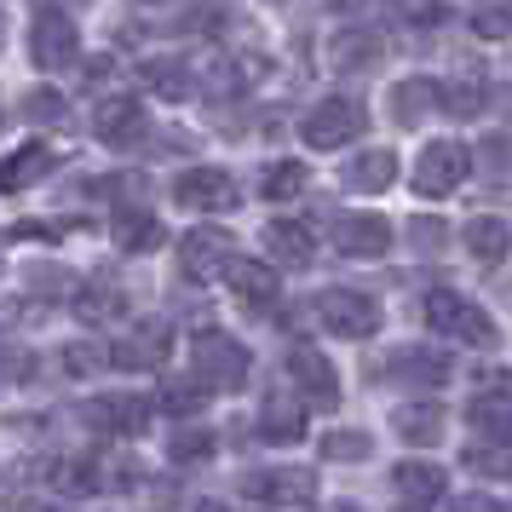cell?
Returning <instances> with one entry per match:
<instances>
[{"label":"cell","instance_id":"484cf974","mask_svg":"<svg viewBox=\"0 0 512 512\" xmlns=\"http://www.w3.org/2000/svg\"><path fill=\"white\" fill-rule=\"evenodd\" d=\"M121 311H127V294H121L116 282L93 277L87 288H75V317L81 323H116Z\"/></svg>","mask_w":512,"mask_h":512},{"label":"cell","instance_id":"681fc988","mask_svg":"<svg viewBox=\"0 0 512 512\" xmlns=\"http://www.w3.org/2000/svg\"><path fill=\"white\" fill-rule=\"evenodd\" d=\"M41 6H81V0H41Z\"/></svg>","mask_w":512,"mask_h":512},{"label":"cell","instance_id":"7bdbcfd3","mask_svg":"<svg viewBox=\"0 0 512 512\" xmlns=\"http://www.w3.org/2000/svg\"><path fill=\"white\" fill-rule=\"evenodd\" d=\"M52 236H64L58 225H41V219H18L12 231H6V242H52Z\"/></svg>","mask_w":512,"mask_h":512},{"label":"cell","instance_id":"e0dca14e","mask_svg":"<svg viewBox=\"0 0 512 512\" xmlns=\"http://www.w3.org/2000/svg\"><path fill=\"white\" fill-rule=\"evenodd\" d=\"M52 167H58V150H47V144H18L12 156H0V196H18V190L41 185Z\"/></svg>","mask_w":512,"mask_h":512},{"label":"cell","instance_id":"836d02e7","mask_svg":"<svg viewBox=\"0 0 512 512\" xmlns=\"http://www.w3.org/2000/svg\"><path fill=\"white\" fill-rule=\"evenodd\" d=\"M87 196H116L121 208H139L144 202V173H104L87 185Z\"/></svg>","mask_w":512,"mask_h":512},{"label":"cell","instance_id":"d6a6232c","mask_svg":"<svg viewBox=\"0 0 512 512\" xmlns=\"http://www.w3.org/2000/svg\"><path fill=\"white\" fill-rule=\"evenodd\" d=\"M472 29H478L484 41H507L512 35V0H478V6H472Z\"/></svg>","mask_w":512,"mask_h":512},{"label":"cell","instance_id":"603a6c76","mask_svg":"<svg viewBox=\"0 0 512 512\" xmlns=\"http://www.w3.org/2000/svg\"><path fill=\"white\" fill-rule=\"evenodd\" d=\"M392 432L415 449H432L443 438V409L438 403H403V409H392Z\"/></svg>","mask_w":512,"mask_h":512},{"label":"cell","instance_id":"ba28073f","mask_svg":"<svg viewBox=\"0 0 512 512\" xmlns=\"http://www.w3.org/2000/svg\"><path fill=\"white\" fill-rule=\"evenodd\" d=\"M242 495L259 501V507H311L317 478L305 466H265V472H248L242 478Z\"/></svg>","mask_w":512,"mask_h":512},{"label":"cell","instance_id":"8992f818","mask_svg":"<svg viewBox=\"0 0 512 512\" xmlns=\"http://www.w3.org/2000/svg\"><path fill=\"white\" fill-rule=\"evenodd\" d=\"M466 167H472V156H466V144L455 139H432L426 150H420V162H415V190L420 196H455V190L466 185Z\"/></svg>","mask_w":512,"mask_h":512},{"label":"cell","instance_id":"74e56055","mask_svg":"<svg viewBox=\"0 0 512 512\" xmlns=\"http://www.w3.org/2000/svg\"><path fill=\"white\" fill-rule=\"evenodd\" d=\"M438 104L449 110V116H478L489 98H484V87H478V81H455V87H438Z\"/></svg>","mask_w":512,"mask_h":512},{"label":"cell","instance_id":"5bb4252c","mask_svg":"<svg viewBox=\"0 0 512 512\" xmlns=\"http://www.w3.org/2000/svg\"><path fill=\"white\" fill-rule=\"evenodd\" d=\"M334 248L346 259H380L392 248V225L380 213H340L334 219Z\"/></svg>","mask_w":512,"mask_h":512},{"label":"cell","instance_id":"d4e9b609","mask_svg":"<svg viewBox=\"0 0 512 512\" xmlns=\"http://www.w3.org/2000/svg\"><path fill=\"white\" fill-rule=\"evenodd\" d=\"M392 484H397V495H403V501L432 507V501L443 495V466H432V461H397L392 466Z\"/></svg>","mask_w":512,"mask_h":512},{"label":"cell","instance_id":"ffe728a7","mask_svg":"<svg viewBox=\"0 0 512 512\" xmlns=\"http://www.w3.org/2000/svg\"><path fill=\"white\" fill-rule=\"evenodd\" d=\"M259 236H265V254L277 259V265H288V271H305V265L317 259L311 231H305V225H294V219H271Z\"/></svg>","mask_w":512,"mask_h":512},{"label":"cell","instance_id":"7402d4cb","mask_svg":"<svg viewBox=\"0 0 512 512\" xmlns=\"http://www.w3.org/2000/svg\"><path fill=\"white\" fill-rule=\"evenodd\" d=\"M340 185L357 190V196H380V190L397 185V156L392 150H363V156H351L346 173H340Z\"/></svg>","mask_w":512,"mask_h":512},{"label":"cell","instance_id":"3957f363","mask_svg":"<svg viewBox=\"0 0 512 512\" xmlns=\"http://www.w3.org/2000/svg\"><path fill=\"white\" fill-rule=\"evenodd\" d=\"M81 35H75L70 12L64 6H35V24H29V64L35 70H70Z\"/></svg>","mask_w":512,"mask_h":512},{"label":"cell","instance_id":"60d3db41","mask_svg":"<svg viewBox=\"0 0 512 512\" xmlns=\"http://www.w3.org/2000/svg\"><path fill=\"white\" fill-rule=\"evenodd\" d=\"M58 363H64V374H98L104 363H110V351L81 340V346H64V357H58Z\"/></svg>","mask_w":512,"mask_h":512},{"label":"cell","instance_id":"7dc6e473","mask_svg":"<svg viewBox=\"0 0 512 512\" xmlns=\"http://www.w3.org/2000/svg\"><path fill=\"white\" fill-rule=\"evenodd\" d=\"M317 512H363V507H351V501H328V507H317Z\"/></svg>","mask_w":512,"mask_h":512},{"label":"cell","instance_id":"f907efd6","mask_svg":"<svg viewBox=\"0 0 512 512\" xmlns=\"http://www.w3.org/2000/svg\"><path fill=\"white\" fill-rule=\"evenodd\" d=\"M0 47H6V18H0Z\"/></svg>","mask_w":512,"mask_h":512},{"label":"cell","instance_id":"44dd1931","mask_svg":"<svg viewBox=\"0 0 512 512\" xmlns=\"http://www.w3.org/2000/svg\"><path fill=\"white\" fill-rule=\"evenodd\" d=\"M259 438L265 443H300L305 438V403L294 392H271L259 409Z\"/></svg>","mask_w":512,"mask_h":512},{"label":"cell","instance_id":"6da1fadb","mask_svg":"<svg viewBox=\"0 0 512 512\" xmlns=\"http://www.w3.org/2000/svg\"><path fill=\"white\" fill-rule=\"evenodd\" d=\"M420 317L432 323V334H443V340H461V346H501V328H495V317H489L484 305H472L466 294H455V288H432L426 294V305H420Z\"/></svg>","mask_w":512,"mask_h":512},{"label":"cell","instance_id":"30bf717a","mask_svg":"<svg viewBox=\"0 0 512 512\" xmlns=\"http://www.w3.org/2000/svg\"><path fill=\"white\" fill-rule=\"evenodd\" d=\"M167 351H173V328L162 317H144L127 340L110 346V369H162Z\"/></svg>","mask_w":512,"mask_h":512},{"label":"cell","instance_id":"d6986e66","mask_svg":"<svg viewBox=\"0 0 512 512\" xmlns=\"http://www.w3.org/2000/svg\"><path fill=\"white\" fill-rule=\"evenodd\" d=\"M110 236H116L121 254H156V248L167 242L162 219L144 208V202H139V208H121V213H116V225H110Z\"/></svg>","mask_w":512,"mask_h":512},{"label":"cell","instance_id":"8d00e7d4","mask_svg":"<svg viewBox=\"0 0 512 512\" xmlns=\"http://www.w3.org/2000/svg\"><path fill=\"white\" fill-rule=\"evenodd\" d=\"M374 438L369 432H323V461H369Z\"/></svg>","mask_w":512,"mask_h":512},{"label":"cell","instance_id":"9c48e42d","mask_svg":"<svg viewBox=\"0 0 512 512\" xmlns=\"http://www.w3.org/2000/svg\"><path fill=\"white\" fill-rule=\"evenodd\" d=\"M288 380L300 386L305 403H317V409H340V374H334V363H328L317 346H294L288 351Z\"/></svg>","mask_w":512,"mask_h":512},{"label":"cell","instance_id":"83f0119b","mask_svg":"<svg viewBox=\"0 0 512 512\" xmlns=\"http://www.w3.org/2000/svg\"><path fill=\"white\" fill-rule=\"evenodd\" d=\"M380 35H369V29H351V35H340L334 41V52H328V64L334 70H374L380 64Z\"/></svg>","mask_w":512,"mask_h":512},{"label":"cell","instance_id":"5b68a950","mask_svg":"<svg viewBox=\"0 0 512 512\" xmlns=\"http://www.w3.org/2000/svg\"><path fill=\"white\" fill-rule=\"evenodd\" d=\"M317 317L340 340H369L374 328H380V305L369 294H357V288H323L317 294Z\"/></svg>","mask_w":512,"mask_h":512},{"label":"cell","instance_id":"7a4b0ae2","mask_svg":"<svg viewBox=\"0 0 512 512\" xmlns=\"http://www.w3.org/2000/svg\"><path fill=\"white\" fill-rule=\"evenodd\" d=\"M190 363H196V380H202L208 392H242V386H248V369H254L248 346L231 340L225 328H202V334L190 340Z\"/></svg>","mask_w":512,"mask_h":512},{"label":"cell","instance_id":"f35d334b","mask_svg":"<svg viewBox=\"0 0 512 512\" xmlns=\"http://www.w3.org/2000/svg\"><path fill=\"white\" fill-rule=\"evenodd\" d=\"M24 282H29V294H47V300H64V294L75 288V277L64 271V265H29Z\"/></svg>","mask_w":512,"mask_h":512},{"label":"cell","instance_id":"f6af8a7d","mask_svg":"<svg viewBox=\"0 0 512 512\" xmlns=\"http://www.w3.org/2000/svg\"><path fill=\"white\" fill-rule=\"evenodd\" d=\"M328 6H334V12H369L374 0H328Z\"/></svg>","mask_w":512,"mask_h":512},{"label":"cell","instance_id":"4316f807","mask_svg":"<svg viewBox=\"0 0 512 512\" xmlns=\"http://www.w3.org/2000/svg\"><path fill=\"white\" fill-rule=\"evenodd\" d=\"M512 248V231L495 219V213H478L472 225H466V254L478 259V265H501Z\"/></svg>","mask_w":512,"mask_h":512},{"label":"cell","instance_id":"1f68e13d","mask_svg":"<svg viewBox=\"0 0 512 512\" xmlns=\"http://www.w3.org/2000/svg\"><path fill=\"white\" fill-rule=\"evenodd\" d=\"M162 409L167 415H202V409H208V386H202V380H167L162 386Z\"/></svg>","mask_w":512,"mask_h":512},{"label":"cell","instance_id":"d590c367","mask_svg":"<svg viewBox=\"0 0 512 512\" xmlns=\"http://www.w3.org/2000/svg\"><path fill=\"white\" fill-rule=\"evenodd\" d=\"M52 484L64 495H93L98 489V461H52Z\"/></svg>","mask_w":512,"mask_h":512},{"label":"cell","instance_id":"e575fe53","mask_svg":"<svg viewBox=\"0 0 512 512\" xmlns=\"http://www.w3.org/2000/svg\"><path fill=\"white\" fill-rule=\"evenodd\" d=\"M64 116H70V98L52 93V87H41V93L24 98V121H29V127H58Z\"/></svg>","mask_w":512,"mask_h":512},{"label":"cell","instance_id":"ab89813d","mask_svg":"<svg viewBox=\"0 0 512 512\" xmlns=\"http://www.w3.org/2000/svg\"><path fill=\"white\" fill-rule=\"evenodd\" d=\"M409 242H415V254H443L449 248V225L443 219H409Z\"/></svg>","mask_w":512,"mask_h":512},{"label":"cell","instance_id":"9a60e30c","mask_svg":"<svg viewBox=\"0 0 512 512\" xmlns=\"http://www.w3.org/2000/svg\"><path fill=\"white\" fill-rule=\"evenodd\" d=\"M231 236L225 231H185V242H179V271H185L190 282H208L225 271V259H231Z\"/></svg>","mask_w":512,"mask_h":512},{"label":"cell","instance_id":"c3c4849f","mask_svg":"<svg viewBox=\"0 0 512 512\" xmlns=\"http://www.w3.org/2000/svg\"><path fill=\"white\" fill-rule=\"evenodd\" d=\"M190 512H231V507H219V501H196Z\"/></svg>","mask_w":512,"mask_h":512},{"label":"cell","instance_id":"52a82bcc","mask_svg":"<svg viewBox=\"0 0 512 512\" xmlns=\"http://www.w3.org/2000/svg\"><path fill=\"white\" fill-rule=\"evenodd\" d=\"M173 202L190 213H231L242 202V190L225 167H185L179 179H173Z\"/></svg>","mask_w":512,"mask_h":512},{"label":"cell","instance_id":"8fae6325","mask_svg":"<svg viewBox=\"0 0 512 512\" xmlns=\"http://www.w3.org/2000/svg\"><path fill=\"white\" fill-rule=\"evenodd\" d=\"M81 420L98 426V432H110V438H139L144 426H150V403L133 392H104L81 409Z\"/></svg>","mask_w":512,"mask_h":512},{"label":"cell","instance_id":"ee69618b","mask_svg":"<svg viewBox=\"0 0 512 512\" xmlns=\"http://www.w3.org/2000/svg\"><path fill=\"white\" fill-rule=\"evenodd\" d=\"M449 512H512V507H501V501H489V495H461Z\"/></svg>","mask_w":512,"mask_h":512},{"label":"cell","instance_id":"2e32d148","mask_svg":"<svg viewBox=\"0 0 512 512\" xmlns=\"http://www.w3.org/2000/svg\"><path fill=\"white\" fill-rule=\"evenodd\" d=\"M472 432L484 443H512V397H507V380H484V392L472 397Z\"/></svg>","mask_w":512,"mask_h":512},{"label":"cell","instance_id":"bcb514c9","mask_svg":"<svg viewBox=\"0 0 512 512\" xmlns=\"http://www.w3.org/2000/svg\"><path fill=\"white\" fill-rule=\"evenodd\" d=\"M139 6H213V0H139Z\"/></svg>","mask_w":512,"mask_h":512},{"label":"cell","instance_id":"ac0fdd59","mask_svg":"<svg viewBox=\"0 0 512 512\" xmlns=\"http://www.w3.org/2000/svg\"><path fill=\"white\" fill-rule=\"evenodd\" d=\"M219 277L231 282V294L242 305H259V311H265V305L277 300L282 294V282H277V271H271V265H259V259H225V271H219Z\"/></svg>","mask_w":512,"mask_h":512},{"label":"cell","instance_id":"277c9868","mask_svg":"<svg viewBox=\"0 0 512 512\" xmlns=\"http://www.w3.org/2000/svg\"><path fill=\"white\" fill-rule=\"evenodd\" d=\"M363 127H369V110L357 104V98H323L311 116H305V144L311 150H340V144H351V139H363Z\"/></svg>","mask_w":512,"mask_h":512},{"label":"cell","instance_id":"7c38bea8","mask_svg":"<svg viewBox=\"0 0 512 512\" xmlns=\"http://www.w3.org/2000/svg\"><path fill=\"white\" fill-rule=\"evenodd\" d=\"M93 133H98V144H110V150L139 144V133H144V104H139V93H110V98H98Z\"/></svg>","mask_w":512,"mask_h":512},{"label":"cell","instance_id":"816d5d0a","mask_svg":"<svg viewBox=\"0 0 512 512\" xmlns=\"http://www.w3.org/2000/svg\"><path fill=\"white\" fill-rule=\"evenodd\" d=\"M0 334H6V317H0Z\"/></svg>","mask_w":512,"mask_h":512},{"label":"cell","instance_id":"f1b7e54d","mask_svg":"<svg viewBox=\"0 0 512 512\" xmlns=\"http://www.w3.org/2000/svg\"><path fill=\"white\" fill-rule=\"evenodd\" d=\"M305 185H311L305 162H271L265 173H259V196H265V202H294Z\"/></svg>","mask_w":512,"mask_h":512},{"label":"cell","instance_id":"f546056e","mask_svg":"<svg viewBox=\"0 0 512 512\" xmlns=\"http://www.w3.org/2000/svg\"><path fill=\"white\" fill-rule=\"evenodd\" d=\"M432 104H438V81H426V75H415V81H403V87L392 93V116L403 121V127H415V121L426 116Z\"/></svg>","mask_w":512,"mask_h":512},{"label":"cell","instance_id":"b9f144b4","mask_svg":"<svg viewBox=\"0 0 512 512\" xmlns=\"http://www.w3.org/2000/svg\"><path fill=\"white\" fill-rule=\"evenodd\" d=\"M461 461L472 466V472H501V478H512V455L507 449H484V443H472Z\"/></svg>","mask_w":512,"mask_h":512},{"label":"cell","instance_id":"cb8c5ba5","mask_svg":"<svg viewBox=\"0 0 512 512\" xmlns=\"http://www.w3.org/2000/svg\"><path fill=\"white\" fill-rule=\"evenodd\" d=\"M139 81H144V93L167 98V104H185V98H196V75H190L179 58H156V64H144Z\"/></svg>","mask_w":512,"mask_h":512},{"label":"cell","instance_id":"4fadbf2b","mask_svg":"<svg viewBox=\"0 0 512 512\" xmlns=\"http://www.w3.org/2000/svg\"><path fill=\"white\" fill-rule=\"evenodd\" d=\"M449 374H455V363L432 346H403L380 363V380H392V386H443Z\"/></svg>","mask_w":512,"mask_h":512},{"label":"cell","instance_id":"4dcf8cb0","mask_svg":"<svg viewBox=\"0 0 512 512\" xmlns=\"http://www.w3.org/2000/svg\"><path fill=\"white\" fill-rule=\"evenodd\" d=\"M213 449H219V438H213L208 426H179V432L167 438V461L173 466H196V461H208Z\"/></svg>","mask_w":512,"mask_h":512}]
</instances>
